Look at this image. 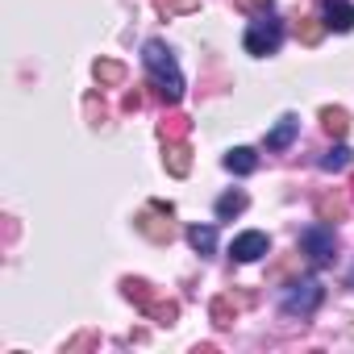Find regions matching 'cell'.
<instances>
[{
	"label": "cell",
	"mask_w": 354,
	"mask_h": 354,
	"mask_svg": "<svg viewBox=\"0 0 354 354\" xmlns=\"http://www.w3.org/2000/svg\"><path fill=\"white\" fill-rule=\"evenodd\" d=\"M142 63H146V71H150V80H154V88H158V96H162L167 104H180V100H184L180 63H175V55H171L162 42H146V46H142Z\"/></svg>",
	"instance_id": "obj_1"
},
{
	"label": "cell",
	"mask_w": 354,
	"mask_h": 354,
	"mask_svg": "<svg viewBox=\"0 0 354 354\" xmlns=\"http://www.w3.org/2000/svg\"><path fill=\"white\" fill-rule=\"evenodd\" d=\"M279 42H283V21L271 17V9L267 13H254V21L246 26V50L263 59V55H275Z\"/></svg>",
	"instance_id": "obj_2"
},
{
	"label": "cell",
	"mask_w": 354,
	"mask_h": 354,
	"mask_svg": "<svg viewBox=\"0 0 354 354\" xmlns=\"http://www.w3.org/2000/svg\"><path fill=\"white\" fill-rule=\"evenodd\" d=\"M325 300V288H321V279H296L288 292H283V313L288 317H308V313H317V304Z\"/></svg>",
	"instance_id": "obj_3"
},
{
	"label": "cell",
	"mask_w": 354,
	"mask_h": 354,
	"mask_svg": "<svg viewBox=\"0 0 354 354\" xmlns=\"http://www.w3.org/2000/svg\"><path fill=\"white\" fill-rule=\"evenodd\" d=\"M300 250L308 254V263L325 267V263H333V254H337V238H333L329 225H308V230L300 234Z\"/></svg>",
	"instance_id": "obj_4"
},
{
	"label": "cell",
	"mask_w": 354,
	"mask_h": 354,
	"mask_svg": "<svg viewBox=\"0 0 354 354\" xmlns=\"http://www.w3.org/2000/svg\"><path fill=\"white\" fill-rule=\"evenodd\" d=\"M267 250H271V238H267V234H259V230L238 234V238H234V246H230V254H234L238 263H254V259H263Z\"/></svg>",
	"instance_id": "obj_5"
},
{
	"label": "cell",
	"mask_w": 354,
	"mask_h": 354,
	"mask_svg": "<svg viewBox=\"0 0 354 354\" xmlns=\"http://www.w3.org/2000/svg\"><path fill=\"white\" fill-rule=\"evenodd\" d=\"M321 17H325V30H337V34L354 30V5H350V0H325Z\"/></svg>",
	"instance_id": "obj_6"
},
{
	"label": "cell",
	"mask_w": 354,
	"mask_h": 354,
	"mask_svg": "<svg viewBox=\"0 0 354 354\" xmlns=\"http://www.w3.org/2000/svg\"><path fill=\"white\" fill-rule=\"evenodd\" d=\"M162 167H167L171 175H188V171H192V146H188L184 138H171L167 150H162Z\"/></svg>",
	"instance_id": "obj_7"
},
{
	"label": "cell",
	"mask_w": 354,
	"mask_h": 354,
	"mask_svg": "<svg viewBox=\"0 0 354 354\" xmlns=\"http://www.w3.org/2000/svg\"><path fill=\"white\" fill-rule=\"evenodd\" d=\"M121 292H125V300H133L142 313H150V308L158 304V292H154L146 279H121Z\"/></svg>",
	"instance_id": "obj_8"
},
{
	"label": "cell",
	"mask_w": 354,
	"mask_h": 354,
	"mask_svg": "<svg viewBox=\"0 0 354 354\" xmlns=\"http://www.w3.org/2000/svg\"><path fill=\"white\" fill-rule=\"evenodd\" d=\"M296 133H300V121H296L292 113H288V117H279V121H275V129L267 133V150H288Z\"/></svg>",
	"instance_id": "obj_9"
},
{
	"label": "cell",
	"mask_w": 354,
	"mask_h": 354,
	"mask_svg": "<svg viewBox=\"0 0 354 354\" xmlns=\"http://www.w3.org/2000/svg\"><path fill=\"white\" fill-rule=\"evenodd\" d=\"M225 171H234V175H254V171H259V154H254L250 146H234V150L225 154Z\"/></svg>",
	"instance_id": "obj_10"
},
{
	"label": "cell",
	"mask_w": 354,
	"mask_h": 354,
	"mask_svg": "<svg viewBox=\"0 0 354 354\" xmlns=\"http://www.w3.org/2000/svg\"><path fill=\"white\" fill-rule=\"evenodd\" d=\"M138 230H142L146 238H154V242H171V234H175V230H171V221H162V217H158V209H146V213L138 217Z\"/></svg>",
	"instance_id": "obj_11"
},
{
	"label": "cell",
	"mask_w": 354,
	"mask_h": 354,
	"mask_svg": "<svg viewBox=\"0 0 354 354\" xmlns=\"http://www.w3.org/2000/svg\"><path fill=\"white\" fill-rule=\"evenodd\" d=\"M92 75L100 80V88H117V84H125V63H117V59H96Z\"/></svg>",
	"instance_id": "obj_12"
},
{
	"label": "cell",
	"mask_w": 354,
	"mask_h": 354,
	"mask_svg": "<svg viewBox=\"0 0 354 354\" xmlns=\"http://www.w3.org/2000/svg\"><path fill=\"white\" fill-rule=\"evenodd\" d=\"M321 129L333 133V138H346V129H350V113H346V109H321Z\"/></svg>",
	"instance_id": "obj_13"
},
{
	"label": "cell",
	"mask_w": 354,
	"mask_h": 354,
	"mask_svg": "<svg viewBox=\"0 0 354 354\" xmlns=\"http://www.w3.org/2000/svg\"><path fill=\"white\" fill-rule=\"evenodd\" d=\"M188 242H192L196 254H213V250H217V230H213V225H192V230H188Z\"/></svg>",
	"instance_id": "obj_14"
},
{
	"label": "cell",
	"mask_w": 354,
	"mask_h": 354,
	"mask_svg": "<svg viewBox=\"0 0 354 354\" xmlns=\"http://www.w3.org/2000/svg\"><path fill=\"white\" fill-rule=\"evenodd\" d=\"M350 162H354V150H350V146H342V142H337L333 150H325V154H321V167H325V171H346Z\"/></svg>",
	"instance_id": "obj_15"
},
{
	"label": "cell",
	"mask_w": 354,
	"mask_h": 354,
	"mask_svg": "<svg viewBox=\"0 0 354 354\" xmlns=\"http://www.w3.org/2000/svg\"><path fill=\"white\" fill-rule=\"evenodd\" d=\"M246 205H250V201H246V192H225V196L217 201V217H221V221H230V217H238Z\"/></svg>",
	"instance_id": "obj_16"
},
{
	"label": "cell",
	"mask_w": 354,
	"mask_h": 354,
	"mask_svg": "<svg viewBox=\"0 0 354 354\" xmlns=\"http://www.w3.org/2000/svg\"><path fill=\"white\" fill-rule=\"evenodd\" d=\"M209 313H213V321H217V325H234V317H238V308L230 304V296H217V300L209 304Z\"/></svg>",
	"instance_id": "obj_17"
},
{
	"label": "cell",
	"mask_w": 354,
	"mask_h": 354,
	"mask_svg": "<svg viewBox=\"0 0 354 354\" xmlns=\"http://www.w3.org/2000/svg\"><path fill=\"white\" fill-rule=\"evenodd\" d=\"M317 213H321V221H337V217L346 213V201H337V196H321V201H317Z\"/></svg>",
	"instance_id": "obj_18"
},
{
	"label": "cell",
	"mask_w": 354,
	"mask_h": 354,
	"mask_svg": "<svg viewBox=\"0 0 354 354\" xmlns=\"http://www.w3.org/2000/svg\"><path fill=\"white\" fill-rule=\"evenodd\" d=\"M146 317H154L158 325H171L175 317H180V304H175V300H158V304H154V308H150Z\"/></svg>",
	"instance_id": "obj_19"
},
{
	"label": "cell",
	"mask_w": 354,
	"mask_h": 354,
	"mask_svg": "<svg viewBox=\"0 0 354 354\" xmlns=\"http://www.w3.org/2000/svg\"><path fill=\"white\" fill-rule=\"evenodd\" d=\"M196 9V0H158V13L171 17V13H192Z\"/></svg>",
	"instance_id": "obj_20"
},
{
	"label": "cell",
	"mask_w": 354,
	"mask_h": 354,
	"mask_svg": "<svg viewBox=\"0 0 354 354\" xmlns=\"http://www.w3.org/2000/svg\"><path fill=\"white\" fill-rule=\"evenodd\" d=\"M184 129H188V117H180V113L162 121V138H167V142H171V138H184Z\"/></svg>",
	"instance_id": "obj_21"
},
{
	"label": "cell",
	"mask_w": 354,
	"mask_h": 354,
	"mask_svg": "<svg viewBox=\"0 0 354 354\" xmlns=\"http://www.w3.org/2000/svg\"><path fill=\"white\" fill-rule=\"evenodd\" d=\"M296 30H300V38H304L308 46H317V42H321V26H317L313 17H300V26H296Z\"/></svg>",
	"instance_id": "obj_22"
},
{
	"label": "cell",
	"mask_w": 354,
	"mask_h": 354,
	"mask_svg": "<svg viewBox=\"0 0 354 354\" xmlns=\"http://www.w3.org/2000/svg\"><path fill=\"white\" fill-rule=\"evenodd\" d=\"M234 5H238L242 13H267V9H271V0H234Z\"/></svg>",
	"instance_id": "obj_23"
},
{
	"label": "cell",
	"mask_w": 354,
	"mask_h": 354,
	"mask_svg": "<svg viewBox=\"0 0 354 354\" xmlns=\"http://www.w3.org/2000/svg\"><path fill=\"white\" fill-rule=\"evenodd\" d=\"M350 188H354V180H350Z\"/></svg>",
	"instance_id": "obj_24"
}]
</instances>
